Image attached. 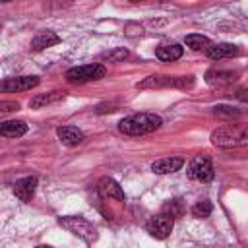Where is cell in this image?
<instances>
[{"mask_svg": "<svg viewBox=\"0 0 248 248\" xmlns=\"http://www.w3.org/2000/svg\"><path fill=\"white\" fill-rule=\"evenodd\" d=\"M163 120L155 112H136L118 122V130L126 136H145L161 128Z\"/></svg>", "mask_w": 248, "mask_h": 248, "instance_id": "cell-1", "label": "cell"}, {"mask_svg": "<svg viewBox=\"0 0 248 248\" xmlns=\"http://www.w3.org/2000/svg\"><path fill=\"white\" fill-rule=\"evenodd\" d=\"M211 143L223 149L248 145V124H225L211 132Z\"/></svg>", "mask_w": 248, "mask_h": 248, "instance_id": "cell-2", "label": "cell"}, {"mask_svg": "<svg viewBox=\"0 0 248 248\" xmlns=\"http://www.w3.org/2000/svg\"><path fill=\"white\" fill-rule=\"evenodd\" d=\"M58 225H60L62 229H66L68 232L79 236V238H81L83 242H87V244H93V242L97 240V236H99L97 229H95L87 219H83V217H60V219H58Z\"/></svg>", "mask_w": 248, "mask_h": 248, "instance_id": "cell-3", "label": "cell"}, {"mask_svg": "<svg viewBox=\"0 0 248 248\" xmlns=\"http://www.w3.org/2000/svg\"><path fill=\"white\" fill-rule=\"evenodd\" d=\"M107 74V68L103 64H83V66H76V68H70L64 78L66 81L70 83H87V81H97L101 78H105Z\"/></svg>", "mask_w": 248, "mask_h": 248, "instance_id": "cell-4", "label": "cell"}, {"mask_svg": "<svg viewBox=\"0 0 248 248\" xmlns=\"http://www.w3.org/2000/svg\"><path fill=\"white\" fill-rule=\"evenodd\" d=\"M188 176L192 180H196V182H209V180H213L215 170H213L211 159L203 157V155L192 159V163L188 165Z\"/></svg>", "mask_w": 248, "mask_h": 248, "instance_id": "cell-5", "label": "cell"}, {"mask_svg": "<svg viewBox=\"0 0 248 248\" xmlns=\"http://www.w3.org/2000/svg\"><path fill=\"white\" fill-rule=\"evenodd\" d=\"M172 227H174V219L169 217V215H163V213L151 217V219L145 223V231H147L153 238H159V240L167 238V236L172 232Z\"/></svg>", "mask_w": 248, "mask_h": 248, "instance_id": "cell-6", "label": "cell"}, {"mask_svg": "<svg viewBox=\"0 0 248 248\" xmlns=\"http://www.w3.org/2000/svg\"><path fill=\"white\" fill-rule=\"evenodd\" d=\"M41 83L37 76H19V78H8L2 81L0 91L2 93H16V91H27Z\"/></svg>", "mask_w": 248, "mask_h": 248, "instance_id": "cell-7", "label": "cell"}, {"mask_svg": "<svg viewBox=\"0 0 248 248\" xmlns=\"http://www.w3.org/2000/svg\"><path fill=\"white\" fill-rule=\"evenodd\" d=\"M97 192L101 198H107V200H118V202H124V190L120 188V184L114 180V178H101L99 184H97Z\"/></svg>", "mask_w": 248, "mask_h": 248, "instance_id": "cell-8", "label": "cell"}, {"mask_svg": "<svg viewBox=\"0 0 248 248\" xmlns=\"http://www.w3.org/2000/svg\"><path fill=\"white\" fill-rule=\"evenodd\" d=\"M56 136L68 147H76V145H79L85 140V134L79 128H76V126H60L56 130Z\"/></svg>", "mask_w": 248, "mask_h": 248, "instance_id": "cell-9", "label": "cell"}, {"mask_svg": "<svg viewBox=\"0 0 248 248\" xmlns=\"http://www.w3.org/2000/svg\"><path fill=\"white\" fill-rule=\"evenodd\" d=\"M35 190H37V176L19 178V180L14 184V194H16L21 202H31V198L35 196Z\"/></svg>", "mask_w": 248, "mask_h": 248, "instance_id": "cell-10", "label": "cell"}, {"mask_svg": "<svg viewBox=\"0 0 248 248\" xmlns=\"http://www.w3.org/2000/svg\"><path fill=\"white\" fill-rule=\"evenodd\" d=\"M238 79V72H231V70H207L205 72V81L209 85H229L232 81Z\"/></svg>", "mask_w": 248, "mask_h": 248, "instance_id": "cell-11", "label": "cell"}, {"mask_svg": "<svg viewBox=\"0 0 248 248\" xmlns=\"http://www.w3.org/2000/svg\"><path fill=\"white\" fill-rule=\"evenodd\" d=\"M182 165H184V159L182 157H165V159L155 161L151 165V170L155 174H170V172H176Z\"/></svg>", "mask_w": 248, "mask_h": 248, "instance_id": "cell-12", "label": "cell"}, {"mask_svg": "<svg viewBox=\"0 0 248 248\" xmlns=\"http://www.w3.org/2000/svg\"><path fill=\"white\" fill-rule=\"evenodd\" d=\"M238 54V48L231 43H219V45H211L205 50V56L211 60H223V58H232Z\"/></svg>", "mask_w": 248, "mask_h": 248, "instance_id": "cell-13", "label": "cell"}, {"mask_svg": "<svg viewBox=\"0 0 248 248\" xmlns=\"http://www.w3.org/2000/svg\"><path fill=\"white\" fill-rule=\"evenodd\" d=\"M60 43V37L54 31H39L31 39V50H45L48 46H54Z\"/></svg>", "mask_w": 248, "mask_h": 248, "instance_id": "cell-14", "label": "cell"}, {"mask_svg": "<svg viewBox=\"0 0 248 248\" xmlns=\"http://www.w3.org/2000/svg\"><path fill=\"white\" fill-rule=\"evenodd\" d=\"M64 97H66V91L54 89V91H50V93L35 95V97L29 101V107H31V108H41V107H46V105H54V103L62 101Z\"/></svg>", "mask_w": 248, "mask_h": 248, "instance_id": "cell-15", "label": "cell"}, {"mask_svg": "<svg viewBox=\"0 0 248 248\" xmlns=\"http://www.w3.org/2000/svg\"><path fill=\"white\" fill-rule=\"evenodd\" d=\"M27 132V124L23 120H6L0 124V134L4 138H21Z\"/></svg>", "mask_w": 248, "mask_h": 248, "instance_id": "cell-16", "label": "cell"}, {"mask_svg": "<svg viewBox=\"0 0 248 248\" xmlns=\"http://www.w3.org/2000/svg\"><path fill=\"white\" fill-rule=\"evenodd\" d=\"M182 52H184V48L180 45H161V46H157L155 56L161 62H172V60H178L182 56Z\"/></svg>", "mask_w": 248, "mask_h": 248, "instance_id": "cell-17", "label": "cell"}, {"mask_svg": "<svg viewBox=\"0 0 248 248\" xmlns=\"http://www.w3.org/2000/svg\"><path fill=\"white\" fill-rule=\"evenodd\" d=\"M170 85V76H147L145 79L138 81V89H155V87H169Z\"/></svg>", "mask_w": 248, "mask_h": 248, "instance_id": "cell-18", "label": "cell"}, {"mask_svg": "<svg viewBox=\"0 0 248 248\" xmlns=\"http://www.w3.org/2000/svg\"><path fill=\"white\" fill-rule=\"evenodd\" d=\"M184 43H186V46H190L192 50H207L213 43L205 37V35H196V33H192V35H186V39H184Z\"/></svg>", "mask_w": 248, "mask_h": 248, "instance_id": "cell-19", "label": "cell"}, {"mask_svg": "<svg viewBox=\"0 0 248 248\" xmlns=\"http://www.w3.org/2000/svg\"><path fill=\"white\" fill-rule=\"evenodd\" d=\"M184 211H186V209H184L182 200H170V202H167V203L163 205V215H169V217H172V219L182 217Z\"/></svg>", "mask_w": 248, "mask_h": 248, "instance_id": "cell-20", "label": "cell"}, {"mask_svg": "<svg viewBox=\"0 0 248 248\" xmlns=\"http://www.w3.org/2000/svg\"><path fill=\"white\" fill-rule=\"evenodd\" d=\"M211 211H213V203H211L209 200H202V202H198V203L192 207V215L198 217V219H205V217H209Z\"/></svg>", "mask_w": 248, "mask_h": 248, "instance_id": "cell-21", "label": "cell"}, {"mask_svg": "<svg viewBox=\"0 0 248 248\" xmlns=\"http://www.w3.org/2000/svg\"><path fill=\"white\" fill-rule=\"evenodd\" d=\"M103 60H108V62H122L124 58H128V50L124 46H118V48H112V50H107L101 54Z\"/></svg>", "mask_w": 248, "mask_h": 248, "instance_id": "cell-22", "label": "cell"}, {"mask_svg": "<svg viewBox=\"0 0 248 248\" xmlns=\"http://www.w3.org/2000/svg\"><path fill=\"white\" fill-rule=\"evenodd\" d=\"M194 85V76H170V85L169 87H180V89H190Z\"/></svg>", "mask_w": 248, "mask_h": 248, "instance_id": "cell-23", "label": "cell"}, {"mask_svg": "<svg viewBox=\"0 0 248 248\" xmlns=\"http://www.w3.org/2000/svg\"><path fill=\"white\" fill-rule=\"evenodd\" d=\"M213 114L215 116H238L240 112L236 110V108H232V107H225V105H219V107H215L213 108Z\"/></svg>", "mask_w": 248, "mask_h": 248, "instance_id": "cell-24", "label": "cell"}, {"mask_svg": "<svg viewBox=\"0 0 248 248\" xmlns=\"http://www.w3.org/2000/svg\"><path fill=\"white\" fill-rule=\"evenodd\" d=\"M19 108V103L17 101H2L0 103V112H14Z\"/></svg>", "mask_w": 248, "mask_h": 248, "instance_id": "cell-25", "label": "cell"}, {"mask_svg": "<svg viewBox=\"0 0 248 248\" xmlns=\"http://www.w3.org/2000/svg\"><path fill=\"white\" fill-rule=\"evenodd\" d=\"M112 112V110H116L114 108V105H101V107H97V112Z\"/></svg>", "mask_w": 248, "mask_h": 248, "instance_id": "cell-26", "label": "cell"}, {"mask_svg": "<svg viewBox=\"0 0 248 248\" xmlns=\"http://www.w3.org/2000/svg\"><path fill=\"white\" fill-rule=\"evenodd\" d=\"M236 97H238L240 101L248 103V89H240V91H236Z\"/></svg>", "mask_w": 248, "mask_h": 248, "instance_id": "cell-27", "label": "cell"}, {"mask_svg": "<svg viewBox=\"0 0 248 248\" xmlns=\"http://www.w3.org/2000/svg\"><path fill=\"white\" fill-rule=\"evenodd\" d=\"M37 248H50V246H37Z\"/></svg>", "mask_w": 248, "mask_h": 248, "instance_id": "cell-28", "label": "cell"}]
</instances>
